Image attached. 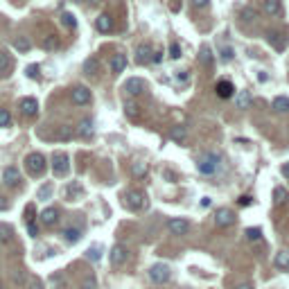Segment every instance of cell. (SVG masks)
<instances>
[{"instance_id":"cell-1","label":"cell","mask_w":289,"mask_h":289,"mask_svg":"<svg viewBox=\"0 0 289 289\" xmlns=\"http://www.w3.org/2000/svg\"><path fill=\"white\" fill-rule=\"evenodd\" d=\"M219 165H222V158H219L217 154H213V152L203 154V156L197 160V170H199V174H206V177L215 174V172L219 170Z\"/></svg>"},{"instance_id":"cell-2","label":"cell","mask_w":289,"mask_h":289,"mask_svg":"<svg viewBox=\"0 0 289 289\" xmlns=\"http://www.w3.org/2000/svg\"><path fill=\"white\" fill-rule=\"evenodd\" d=\"M122 199H124V206L131 208V210H142L145 203H147V197L140 190H127L122 195Z\"/></svg>"},{"instance_id":"cell-3","label":"cell","mask_w":289,"mask_h":289,"mask_svg":"<svg viewBox=\"0 0 289 289\" xmlns=\"http://www.w3.org/2000/svg\"><path fill=\"white\" fill-rule=\"evenodd\" d=\"M25 167H27V172H30L32 177H39V174L45 172V156L39 152H32L30 156L25 158Z\"/></svg>"},{"instance_id":"cell-4","label":"cell","mask_w":289,"mask_h":289,"mask_svg":"<svg viewBox=\"0 0 289 289\" xmlns=\"http://www.w3.org/2000/svg\"><path fill=\"white\" fill-rule=\"evenodd\" d=\"M149 278H152V283L156 285H165L170 283V278H172V269L167 265H154L152 269H149Z\"/></svg>"},{"instance_id":"cell-5","label":"cell","mask_w":289,"mask_h":289,"mask_svg":"<svg viewBox=\"0 0 289 289\" xmlns=\"http://www.w3.org/2000/svg\"><path fill=\"white\" fill-rule=\"evenodd\" d=\"M235 224V213L230 208H219L215 213V226L217 228H228V226Z\"/></svg>"},{"instance_id":"cell-6","label":"cell","mask_w":289,"mask_h":289,"mask_svg":"<svg viewBox=\"0 0 289 289\" xmlns=\"http://www.w3.org/2000/svg\"><path fill=\"white\" fill-rule=\"evenodd\" d=\"M68 170H70V160H68V156L61 154V152H57L52 156V172L57 174V177H66Z\"/></svg>"},{"instance_id":"cell-7","label":"cell","mask_w":289,"mask_h":289,"mask_svg":"<svg viewBox=\"0 0 289 289\" xmlns=\"http://www.w3.org/2000/svg\"><path fill=\"white\" fill-rule=\"evenodd\" d=\"M167 228H170L172 235H185L190 230V222L181 217H172V219H167Z\"/></svg>"},{"instance_id":"cell-8","label":"cell","mask_w":289,"mask_h":289,"mask_svg":"<svg viewBox=\"0 0 289 289\" xmlns=\"http://www.w3.org/2000/svg\"><path fill=\"white\" fill-rule=\"evenodd\" d=\"M127 258H129V251H127V246H122V244H115V246L111 248V253H109V260H111L113 267L124 265Z\"/></svg>"},{"instance_id":"cell-9","label":"cell","mask_w":289,"mask_h":289,"mask_svg":"<svg viewBox=\"0 0 289 289\" xmlns=\"http://www.w3.org/2000/svg\"><path fill=\"white\" fill-rule=\"evenodd\" d=\"M124 90L129 95H140L147 90V84H145V79H140V77H131V79H127V84H124Z\"/></svg>"},{"instance_id":"cell-10","label":"cell","mask_w":289,"mask_h":289,"mask_svg":"<svg viewBox=\"0 0 289 289\" xmlns=\"http://www.w3.org/2000/svg\"><path fill=\"white\" fill-rule=\"evenodd\" d=\"M70 97L77 107H86V104H90V90L86 89V86H77V89H72Z\"/></svg>"},{"instance_id":"cell-11","label":"cell","mask_w":289,"mask_h":289,"mask_svg":"<svg viewBox=\"0 0 289 289\" xmlns=\"http://www.w3.org/2000/svg\"><path fill=\"white\" fill-rule=\"evenodd\" d=\"M267 41L271 43L278 52H283L285 45H287V36L280 34V32H276V30H271V32H267Z\"/></svg>"},{"instance_id":"cell-12","label":"cell","mask_w":289,"mask_h":289,"mask_svg":"<svg viewBox=\"0 0 289 289\" xmlns=\"http://www.w3.org/2000/svg\"><path fill=\"white\" fill-rule=\"evenodd\" d=\"M152 54H154V50H152V45H149V43H142V45H138V50H136V64H140V66L149 64V61H152Z\"/></svg>"},{"instance_id":"cell-13","label":"cell","mask_w":289,"mask_h":289,"mask_svg":"<svg viewBox=\"0 0 289 289\" xmlns=\"http://www.w3.org/2000/svg\"><path fill=\"white\" fill-rule=\"evenodd\" d=\"M262 9L273 18L283 16V5H280V0H262Z\"/></svg>"},{"instance_id":"cell-14","label":"cell","mask_w":289,"mask_h":289,"mask_svg":"<svg viewBox=\"0 0 289 289\" xmlns=\"http://www.w3.org/2000/svg\"><path fill=\"white\" fill-rule=\"evenodd\" d=\"M215 90H217V95L222 100H228V97H233V93H235V86H233L228 79H222V82H217Z\"/></svg>"},{"instance_id":"cell-15","label":"cell","mask_w":289,"mask_h":289,"mask_svg":"<svg viewBox=\"0 0 289 289\" xmlns=\"http://www.w3.org/2000/svg\"><path fill=\"white\" fill-rule=\"evenodd\" d=\"M21 111H23V115H27V118H34L36 113H39V102H36L34 97H25V100L21 102Z\"/></svg>"},{"instance_id":"cell-16","label":"cell","mask_w":289,"mask_h":289,"mask_svg":"<svg viewBox=\"0 0 289 289\" xmlns=\"http://www.w3.org/2000/svg\"><path fill=\"white\" fill-rule=\"evenodd\" d=\"M2 178H5V185H9V188H16L18 183H21V172H18L16 167H5V172H2Z\"/></svg>"},{"instance_id":"cell-17","label":"cell","mask_w":289,"mask_h":289,"mask_svg":"<svg viewBox=\"0 0 289 289\" xmlns=\"http://www.w3.org/2000/svg\"><path fill=\"white\" fill-rule=\"evenodd\" d=\"M273 267L278 271H289V251H278L276 258H273Z\"/></svg>"},{"instance_id":"cell-18","label":"cell","mask_w":289,"mask_h":289,"mask_svg":"<svg viewBox=\"0 0 289 289\" xmlns=\"http://www.w3.org/2000/svg\"><path fill=\"white\" fill-rule=\"evenodd\" d=\"M41 222L45 226H54L59 222V210H57V208H45L41 213Z\"/></svg>"},{"instance_id":"cell-19","label":"cell","mask_w":289,"mask_h":289,"mask_svg":"<svg viewBox=\"0 0 289 289\" xmlns=\"http://www.w3.org/2000/svg\"><path fill=\"white\" fill-rule=\"evenodd\" d=\"M124 68H127V57H124V54H113V59H111V72L113 75H120Z\"/></svg>"},{"instance_id":"cell-20","label":"cell","mask_w":289,"mask_h":289,"mask_svg":"<svg viewBox=\"0 0 289 289\" xmlns=\"http://www.w3.org/2000/svg\"><path fill=\"white\" fill-rule=\"evenodd\" d=\"M95 27H97L100 32H104V34H107V32H111V30H113V18L109 16V14H102V16L97 18V21H95Z\"/></svg>"},{"instance_id":"cell-21","label":"cell","mask_w":289,"mask_h":289,"mask_svg":"<svg viewBox=\"0 0 289 289\" xmlns=\"http://www.w3.org/2000/svg\"><path fill=\"white\" fill-rule=\"evenodd\" d=\"M199 64L203 66V68H210V66H213V52H210V47H208V45H201V50H199Z\"/></svg>"},{"instance_id":"cell-22","label":"cell","mask_w":289,"mask_h":289,"mask_svg":"<svg viewBox=\"0 0 289 289\" xmlns=\"http://www.w3.org/2000/svg\"><path fill=\"white\" fill-rule=\"evenodd\" d=\"M251 102H253V97H251L248 90H240V93H237V97H235L237 109H248L251 107Z\"/></svg>"},{"instance_id":"cell-23","label":"cell","mask_w":289,"mask_h":289,"mask_svg":"<svg viewBox=\"0 0 289 289\" xmlns=\"http://www.w3.org/2000/svg\"><path fill=\"white\" fill-rule=\"evenodd\" d=\"M61 235H64V240L68 244H77L79 240H82V230H79V228H66Z\"/></svg>"},{"instance_id":"cell-24","label":"cell","mask_w":289,"mask_h":289,"mask_svg":"<svg viewBox=\"0 0 289 289\" xmlns=\"http://www.w3.org/2000/svg\"><path fill=\"white\" fill-rule=\"evenodd\" d=\"M84 72H86V75H97V72H100V61L95 59V57H90V59H86L84 61Z\"/></svg>"},{"instance_id":"cell-25","label":"cell","mask_w":289,"mask_h":289,"mask_svg":"<svg viewBox=\"0 0 289 289\" xmlns=\"http://www.w3.org/2000/svg\"><path fill=\"white\" fill-rule=\"evenodd\" d=\"M124 113H127V118L138 120L140 118V107H138L136 102H124Z\"/></svg>"},{"instance_id":"cell-26","label":"cell","mask_w":289,"mask_h":289,"mask_svg":"<svg viewBox=\"0 0 289 289\" xmlns=\"http://www.w3.org/2000/svg\"><path fill=\"white\" fill-rule=\"evenodd\" d=\"M273 111L276 113H287L289 111V97H285V95L276 97V100H273Z\"/></svg>"},{"instance_id":"cell-27","label":"cell","mask_w":289,"mask_h":289,"mask_svg":"<svg viewBox=\"0 0 289 289\" xmlns=\"http://www.w3.org/2000/svg\"><path fill=\"white\" fill-rule=\"evenodd\" d=\"M79 136H82V138H90V136H93V120H90V118H86V120L79 122Z\"/></svg>"},{"instance_id":"cell-28","label":"cell","mask_w":289,"mask_h":289,"mask_svg":"<svg viewBox=\"0 0 289 289\" xmlns=\"http://www.w3.org/2000/svg\"><path fill=\"white\" fill-rule=\"evenodd\" d=\"M185 136H188V131H185V127H172L170 138H172L174 142H183V140H185Z\"/></svg>"},{"instance_id":"cell-29","label":"cell","mask_w":289,"mask_h":289,"mask_svg":"<svg viewBox=\"0 0 289 289\" xmlns=\"http://www.w3.org/2000/svg\"><path fill=\"white\" fill-rule=\"evenodd\" d=\"M12 235H14L12 226L0 224V246H2V244H7V242H9V240H12Z\"/></svg>"},{"instance_id":"cell-30","label":"cell","mask_w":289,"mask_h":289,"mask_svg":"<svg viewBox=\"0 0 289 289\" xmlns=\"http://www.w3.org/2000/svg\"><path fill=\"white\" fill-rule=\"evenodd\" d=\"M287 199H289V195H287V190H285V188H276V190H273V203H276V206H283Z\"/></svg>"},{"instance_id":"cell-31","label":"cell","mask_w":289,"mask_h":289,"mask_svg":"<svg viewBox=\"0 0 289 289\" xmlns=\"http://www.w3.org/2000/svg\"><path fill=\"white\" fill-rule=\"evenodd\" d=\"M61 23H64L68 30H75V27H77V18L72 16L70 12H64V14H61Z\"/></svg>"},{"instance_id":"cell-32","label":"cell","mask_w":289,"mask_h":289,"mask_svg":"<svg viewBox=\"0 0 289 289\" xmlns=\"http://www.w3.org/2000/svg\"><path fill=\"white\" fill-rule=\"evenodd\" d=\"M12 283H14V285H18V287H23V285L27 283V273L21 271V269H16V271L12 273Z\"/></svg>"},{"instance_id":"cell-33","label":"cell","mask_w":289,"mask_h":289,"mask_svg":"<svg viewBox=\"0 0 289 289\" xmlns=\"http://www.w3.org/2000/svg\"><path fill=\"white\" fill-rule=\"evenodd\" d=\"M131 172H133V177H145V174H147V163H133V165H131Z\"/></svg>"},{"instance_id":"cell-34","label":"cell","mask_w":289,"mask_h":289,"mask_svg":"<svg viewBox=\"0 0 289 289\" xmlns=\"http://www.w3.org/2000/svg\"><path fill=\"white\" fill-rule=\"evenodd\" d=\"M246 240L248 242H260V240H262V230L260 228H246Z\"/></svg>"},{"instance_id":"cell-35","label":"cell","mask_w":289,"mask_h":289,"mask_svg":"<svg viewBox=\"0 0 289 289\" xmlns=\"http://www.w3.org/2000/svg\"><path fill=\"white\" fill-rule=\"evenodd\" d=\"M12 124V115L7 109H0V127H9Z\"/></svg>"},{"instance_id":"cell-36","label":"cell","mask_w":289,"mask_h":289,"mask_svg":"<svg viewBox=\"0 0 289 289\" xmlns=\"http://www.w3.org/2000/svg\"><path fill=\"white\" fill-rule=\"evenodd\" d=\"M9 66H12V59H9V54H5L2 50H0V72L7 70Z\"/></svg>"},{"instance_id":"cell-37","label":"cell","mask_w":289,"mask_h":289,"mask_svg":"<svg viewBox=\"0 0 289 289\" xmlns=\"http://www.w3.org/2000/svg\"><path fill=\"white\" fill-rule=\"evenodd\" d=\"M25 75L30 77V79H39V77H41V75H39V66H36V64L27 66V68H25Z\"/></svg>"},{"instance_id":"cell-38","label":"cell","mask_w":289,"mask_h":289,"mask_svg":"<svg viewBox=\"0 0 289 289\" xmlns=\"http://www.w3.org/2000/svg\"><path fill=\"white\" fill-rule=\"evenodd\" d=\"M57 45H59V39H57V36H47L45 41H43V47H45V50H54Z\"/></svg>"},{"instance_id":"cell-39","label":"cell","mask_w":289,"mask_h":289,"mask_svg":"<svg viewBox=\"0 0 289 289\" xmlns=\"http://www.w3.org/2000/svg\"><path fill=\"white\" fill-rule=\"evenodd\" d=\"M23 219H25V224H32V222H34V206H27L25 208V213H23Z\"/></svg>"},{"instance_id":"cell-40","label":"cell","mask_w":289,"mask_h":289,"mask_svg":"<svg viewBox=\"0 0 289 289\" xmlns=\"http://www.w3.org/2000/svg\"><path fill=\"white\" fill-rule=\"evenodd\" d=\"M14 47L21 50V52H27V50H30V41H25V39H16V41H14Z\"/></svg>"},{"instance_id":"cell-41","label":"cell","mask_w":289,"mask_h":289,"mask_svg":"<svg viewBox=\"0 0 289 289\" xmlns=\"http://www.w3.org/2000/svg\"><path fill=\"white\" fill-rule=\"evenodd\" d=\"M25 285H27V289H43L41 278H36V276H30V283H25Z\"/></svg>"},{"instance_id":"cell-42","label":"cell","mask_w":289,"mask_h":289,"mask_svg":"<svg viewBox=\"0 0 289 289\" xmlns=\"http://www.w3.org/2000/svg\"><path fill=\"white\" fill-rule=\"evenodd\" d=\"M170 59H181V45L178 43H172L170 45Z\"/></svg>"},{"instance_id":"cell-43","label":"cell","mask_w":289,"mask_h":289,"mask_svg":"<svg viewBox=\"0 0 289 289\" xmlns=\"http://www.w3.org/2000/svg\"><path fill=\"white\" fill-rule=\"evenodd\" d=\"M79 192H82V188H79L77 183H72V185H68V197H70V201L75 199V197L79 195Z\"/></svg>"},{"instance_id":"cell-44","label":"cell","mask_w":289,"mask_h":289,"mask_svg":"<svg viewBox=\"0 0 289 289\" xmlns=\"http://www.w3.org/2000/svg\"><path fill=\"white\" fill-rule=\"evenodd\" d=\"M86 255H89V260H100V248L97 246H93V248H89V251H86Z\"/></svg>"},{"instance_id":"cell-45","label":"cell","mask_w":289,"mask_h":289,"mask_svg":"<svg viewBox=\"0 0 289 289\" xmlns=\"http://www.w3.org/2000/svg\"><path fill=\"white\" fill-rule=\"evenodd\" d=\"M25 226H27V233H30V237H36V235H39V226H36L34 222H32V224H25Z\"/></svg>"},{"instance_id":"cell-46","label":"cell","mask_w":289,"mask_h":289,"mask_svg":"<svg viewBox=\"0 0 289 289\" xmlns=\"http://www.w3.org/2000/svg\"><path fill=\"white\" fill-rule=\"evenodd\" d=\"M50 192H52V185H43V188L39 190V197H41V199H45V197H50Z\"/></svg>"},{"instance_id":"cell-47","label":"cell","mask_w":289,"mask_h":289,"mask_svg":"<svg viewBox=\"0 0 289 289\" xmlns=\"http://www.w3.org/2000/svg\"><path fill=\"white\" fill-rule=\"evenodd\" d=\"M152 61H154V64H160V61H163V52H154L152 54Z\"/></svg>"},{"instance_id":"cell-48","label":"cell","mask_w":289,"mask_h":289,"mask_svg":"<svg viewBox=\"0 0 289 289\" xmlns=\"http://www.w3.org/2000/svg\"><path fill=\"white\" fill-rule=\"evenodd\" d=\"M192 2H195V7H201V9H203V7H208L210 0H192Z\"/></svg>"},{"instance_id":"cell-49","label":"cell","mask_w":289,"mask_h":289,"mask_svg":"<svg viewBox=\"0 0 289 289\" xmlns=\"http://www.w3.org/2000/svg\"><path fill=\"white\" fill-rule=\"evenodd\" d=\"M59 136H61V138H70V136H72V131L68 129V127H64V129H61V133H59Z\"/></svg>"},{"instance_id":"cell-50","label":"cell","mask_w":289,"mask_h":289,"mask_svg":"<svg viewBox=\"0 0 289 289\" xmlns=\"http://www.w3.org/2000/svg\"><path fill=\"white\" fill-rule=\"evenodd\" d=\"M7 206H9V201H7L5 197H0V213H2V210H7Z\"/></svg>"},{"instance_id":"cell-51","label":"cell","mask_w":289,"mask_h":289,"mask_svg":"<svg viewBox=\"0 0 289 289\" xmlns=\"http://www.w3.org/2000/svg\"><path fill=\"white\" fill-rule=\"evenodd\" d=\"M230 57H233V52H230V47H226L224 52H222V59H224V61H228Z\"/></svg>"},{"instance_id":"cell-52","label":"cell","mask_w":289,"mask_h":289,"mask_svg":"<svg viewBox=\"0 0 289 289\" xmlns=\"http://www.w3.org/2000/svg\"><path fill=\"white\" fill-rule=\"evenodd\" d=\"M177 82L181 84V82H188V75L185 72H177Z\"/></svg>"},{"instance_id":"cell-53","label":"cell","mask_w":289,"mask_h":289,"mask_svg":"<svg viewBox=\"0 0 289 289\" xmlns=\"http://www.w3.org/2000/svg\"><path fill=\"white\" fill-rule=\"evenodd\" d=\"M280 172H283V177H285V178H289V163H285V165L280 167Z\"/></svg>"},{"instance_id":"cell-54","label":"cell","mask_w":289,"mask_h":289,"mask_svg":"<svg viewBox=\"0 0 289 289\" xmlns=\"http://www.w3.org/2000/svg\"><path fill=\"white\" fill-rule=\"evenodd\" d=\"M240 206H251V197H242V199H240Z\"/></svg>"},{"instance_id":"cell-55","label":"cell","mask_w":289,"mask_h":289,"mask_svg":"<svg viewBox=\"0 0 289 289\" xmlns=\"http://www.w3.org/2000/svg\"><path fill=\"white\" fill-rule=\"evenodd\" d=\"M235 289H253V285H251V283H240Z\"/></svg>"},{"instance_id":"cell-56","label":"cell","mask_w":289,"mask_h":289,"mask_svg":"<svg viewBox=\"0 0 289 289\" xmlns=\"http://www.w3.org/2000/svg\"><path fill=\"white\" fill-rule=\"evenodd\" d=\"M79 289H93V287H79Z\"/></svg>"},{"instance_id":"cell-57","label":"cell","mask_w":289,"mask_h":289,"mask_svg":"<svg viewBox=\"0 0 289 289\" xmlns=\"http://www.w3.org/2000/svg\"><path fill=\"white\" fill-rule=\"evenodd\" d=\"M72 2H82V0H72Z\"/></svg>"},{"instance_id":"cell-58","label":"cell","mask_w":289,"mask_h":289,"mask_svg":"<svg viewBox=\"0 0 289 289\" xmlns=\"http://www.w3.org/2000/svg\"><path fill=\"white\" fill-rule=\"evenodd\" d=\"M0 289H2V287H0Z\"/></svg>"}]
</instances>
